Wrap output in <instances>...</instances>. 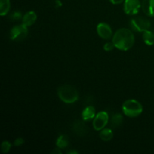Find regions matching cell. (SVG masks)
Here are the masks:
<instances>
[{
    "label": "cell",
    "mask_w": 154,
    "mask_h": 154,
    "mask_svg": "<svg viewBox=\"0 0 154 154\" xmlns=\"http://www.w3.org/2000/svg\"><path fill=\"white\" fill-rule=\"evenodd\" d=\"M115 48L123 51H129L133 47L135 43V36L132 31L126 28H122L117 30L112 38Z\"/></svg>",
    "instance_id": "cell-1"
},
{
    "label": "cell",
    "mask_w": 154,
    "mask_h": 154,
    "mask_svg": "<svg viewBox=\"0 0 154 154\" xmlns=\"http://www.w3.org/2000/svg\"><path fill=\"white\" fill-rule=\"evenodd\" d=\"M57 95L60 100L66 104L75 103L79 97L77 89L69 84L60 86L57 90Z\"/></svg>",
    "instance_id": "cell-2"
},
{
    "label": "cell",
    "mask_w": 154,
    "mask_h": 154,
    "mask_svg": "<svg viewBox=\"0 0 154 154\" xmlns=\"http://www.w3.org/2000/svg\"><path fill=\"white\" fill-rule=\"evenodd\" d=\"M123 114L129 117H136L143 111V107L135 99H128L122 105Z\"/></svg>",
    "instance_id": "cell-3"
},
{
    "label": "cell",
    "mask_w": 154,
    "mask_h": 154,
    "mask_svg": "<svg viewBox=\"0 0 154 154\" xmlns=\"http://www.w3.org/2000/svg\"><path fill=\"white\" fill-rule=\"evenodd\" d=\"M28 35V29L27 26L23 24L17 25L11 29L10 32V38L13 41L20 42L26 38Z\"/></svg>",
    "instance_id": "cell-4"
},
{
    "label": "cell",
    "mask_w": 154,
    "mask_h": 154,
    "mask_svg": "<svg viewBox=\"0 0 154 154\" xmlns=\"http://www.w3.org/2000/svg\"><path fill=\"white\" fill-rule=\"evenodd\" d=\"M150 23L148 20L145 19L144 17H138L133 18L130 21V26L135 32H144L145 30L149 29L150 27Z\"/></svg>",
    "instance_id": "cell-5"
},
{
    "label": "cell",
    "mask_w": 154,
    "mask_h": 154,
    "mask_svg": "<svg viewBox=\"0 0 154 154\" xmlns=\"http://www.w3.org/2000/svg\"><path fill=\"white\" fill-rule=\"evenodd\" d=\"M109 116L106 111H100L93 119V126L95 130L101 131L106 126L108 123Z\"/></svg>",
    "instance_id": "cell-6"
},
{
    "label": "cell",
    "mask_w": 154,
    "mask_h": 154,
    "mask_svg": "<svg viewBox=\"0 0 154 154\" xmlns=\"http://www.w3.org/2000/svg\"><path fill=\"white\" fill-rule=\"evenodd\" d=\"M141 8V3L139 0H125L123 10L126 14H137Z\"/></svg>",
    "instance_id": "cell-7"
},
{
    "label": "cell",
    "mask_w": 154,
    "mask_h": 154,
    "mask_svg": "<svg viewBox=\"0 0 154 154\" xmlns=\"http://www.w3.org/2000/svg\"><path fill=\"white\" fill-rule=\"evenodd\" d=\"M96 30L99 37L105 40H108L112 37V29L106 23H100L98 24Z\"/></svg>",
    "instance_id": "cell-8"
},
{
    "label": "cell",
    "mask_w": 154,
    "mask_h": 154,
    "mask_svg": "<svg viewBox=\"0 0 154 154\" xmlns=\"http://www.w3.org/2000/svg\"><path fill=\"white\" fill-rule=\"evenodd\" d=\"M141 8L146 15L154 17V0H143Z\"/></svg>",
    "instance_id": "cell-9"
},
{
    "label": "cell",
    "mask_w": 154,
    "mask_h": 154,
    "mask_svg": "<svg viewBox=\"0 0 154 154\" xmlns=\"http://www.w3.org/2000/svg\"><path fill=\"white\" fill-rule=\"evenodd\" d=\"M37 20V14L35 11H29L24 14V16L22 18V24H23L26 26H30L33 25L35 23Z\"/></svg>",
    "instance_id": "cell-10"
},
{
    "label": "cell",
    "mask_w": 154,
    "mask_h": 154,
    "mask_svg": "<svg viewBox=\"0 0 154 154\" xmlns=\"http://www.w3.org/2000/svg\"><path fill=\"white\" fill-rule=\"evenodd\" d=\"M96 117V109L93 106H88L82 112V118L84 121H88V120L94 119Z\"/></svg>",
    "instance_id": "cell-11"
},
{
    "label": "cell",
    "mask_w": 154,
    "mask_h": 154,
    "mask_svg": "<svg viewBox=\"0 0 154 154\" xmlns=\"http://www.w3.org/2000/svg\"><path fill=\"white\" fill-rule=\"evenodd\" d=\"M113 136H114V133L111 129H105L104 128L103 129L101 130L100 133H99V138L105 142L111 141L113 138Z\"/></svg>",
    "instance_id": "cell-12"
},
{
    "label": "cell",
    "mask_w": 154,
    "mask_h": 154,
    "mask_svg": "<svg viewBox=\"0 0 154 154\" xmlns=\"http://www.w3.org/2000/svg\"><path fill=\"white\" fill-rule=\"evenodd\" d=\"M142 38L146 45H150V46L154 45V34L150 30L147 29L143 32Z\"/></svg>",
    "instance_id": "cell-13"
},
{
    "label": "cell",
    "mask_w": 154,
    "mask_h": 154,
    "mask_svg": "<svg viewBox=\"0 0 154 154\" xmlns=\"http://www.w3.org/2000/svg\"><path fill=\"white\" fill-rule=\"evenodd\" d=\"M11 4L9 0H0V15L5 16L10 10Z\"/></svg>",
    "instance_id": "cell-14"
},
{
    "label": "cell",
    "mask_w": 154,
    "mask_h": 154,
    "mask_svg": "<svg viewBox=\"0 0 154 154\" xmlns=\"http://www.w3.org/2000/svg\"><path fill=\"white\" fill-rule=\"evenodd\" d=\"M123 117L120 114H115L111 118V126L114 128H117L123 123Z\"/></svg>",
    "instance_id": "cell-15"
},
{
    "label": "cell",
    "mask_w": 154,
    "mask_h": 154,
    "mask_svg": "<svg viewBox=\"0 0 154 154\" xmlns=\"http://www.w3.org/2000/svg\"><path fill=\"white\" fill-rule=\"evenodd\" d=\"M56 144H57V147H60V149H64L69 146V139L66 135H62L57 138Z\"/></svg>",
    "instance_id": "cell-16"
},
{
    "label": "cell",
    "mask_w": 154,
    "mask_h": 154,
    "mask_svg": "<svg viewBox=\"0 0 154 154\" xmlns=\"http://www.w3.org/2000/svg\"><path fill=\"white\" fill-rule=\"evenodd\" d=\"M11 144L8 141H4L2 143L1 145V150L3 153H8L9 150H11Z\"/></svg>",
    "instance_id": "cell-17"
},
{
    "label": "cell",
    "mask_w": 154,
    "mask_h": 154,
    "mask_svg": "<svg viewBox=\"0 0 154 154\" xmlns=\"http://www.w3.org/2000/svg\"><path fill=\"white\" fill-rule=\"evenodd\" d=\"M114 45L113 42H107L106 44H105V45H104V50L106 51H111L113 49H114Z\"/></svg>",
    "instance_id": "cell-18"
},
{
    "label": "cell",
    "mask_w": 154,
    "mask_h": 154,
    "mask_svg": "<svg viewBox=\"0 0 154 154\" xmlns=\"http://www.w3.org/2000/svg\"><path fill=\"white\" fill-rule=\"evenodd\" d=\"M24 144V140L22 138H17L16 140L14 142V144L16 147H19V146L22 145V144Z\"/></svg>",
    "instance_id": "cell-19"
},
{
    "label": "cell",
    "mask_w": 154,
    "mask_h": 154,
    "mask_svg": "<svg viewBox=\"0 0 154 154\" xmlns=\"http://www.w3.org/2000/svg\"><path fill=\"white\" fill-rule=\"evenodd\" d=\"M21 17H22V15H21L20 12H18V11L14 12V13L11 15V18L13 20H20Z\"/></svg>",
    "instance_id": "cell-20"
},
{
    "label": "cell",
    "mask_w": 154,
    "mask_h": 154,
    "mask_svg": "<svg viewBox=\"0 0 154 154\" xmlns=\"http://www.w3.org/2000/svg\"><path fill=\"white\" fill-rule=\"evenodd\" d=\"M109 1L114 5H119V4H121V3H123L125 0H109Z\"/></svg>",
    "instance_id": "cell-21"
},
{
    "label": "cell",
    "mask_w": 154,
    "mask_h": 154,
    "mask_svg": "<svg viewBox=\"0 0 154 154\" xmlns=\"http://www.w3.org/2000/svg\"><path fill=\"white\" fill-rule=\"evenodd\" d=\"M52 153H54V154H56V153L60 154V153H62V151H61V150H60V147H57V148H55L54 150H53Z\"/></svg>",
    "instance_id": "cell-22"
},
{
    "label": "cell",
    "mask_w": 154,
    "mask_h": 154,
    "mask_svg": "<svg viewBox=\"0 0 154 154\" xmlns=\"http://www.w3.org/2000/svg\"><path fill=\"white\" fill-rule=\"evenodd\" d=\"M56 4H57V7H60V6H62V2L60 0H57V1H56Z\"/></svg>",
    "instance_id": "cell-23"
},
{
    "label": "cell",
    "mask_w": 154,
    "mask_h": 154,
    "mask_svg": "<svg viewBox=\"0 0 154 154\" xmlns=\"http://www.w3.org/2000/svg\"><path fill=\"white\" fill-rule=\"evenodd\" d=\"M67 153H78V152H77V151H72V150H71V151H68Z\"/></svg>",
    "instance_id": "cell-24"
}]
</instances>
